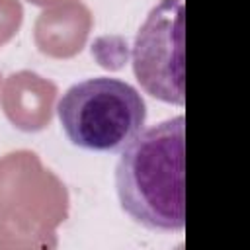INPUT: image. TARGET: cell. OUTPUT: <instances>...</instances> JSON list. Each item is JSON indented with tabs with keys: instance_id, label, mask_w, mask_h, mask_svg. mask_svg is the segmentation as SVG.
I'll return each instance as SVG.
<instances>
[{
	"instance_id": "9",
	"label": "cell",
	"mask_w": 250,
	"mask_h": 250,
	"mask_svg": "<svg viewBox=\"0 0 250 250\" xmlns=\"http://www.w3.org/2000/svg\"><path fill=\"white\" fill-rule=\"evenodd\" d=\"M0 84H2V76H0Z\"/></svg>"
},
{
	"instance_id": "7",
	"label": "cell",
	"mask_w": 250,
	"mask_h": 250,
	"mask_svg": "<svg viewBox=\"0 0 250 250\" xmlns=\"http://www.w3.org/2000/svg\"><path fill=\"white\" fill-rule=\"evenodd\" d=\"M23 21V6L20 0H0V47L6 45Z\"/></svg>"
},
{
	"instance_id": "3",
	"label": "cell",
	"mask_w": 250,
	"mask_h": 250,
	"mask_svg": "<svg viewBox=\"0 0 250 250\" xmlns=\"http://www.w3.org/2000/svg\"><path fill=\"white\" fill-rule=\"evenodd\" d=\"M57 111L70 143L88 150L123 148L146 119V104L137 88L109 76L72 84Z\"/></svg>"
},
{
	"instance_id": "8",
	"label": "cell",
	"mask_w": 250,
	"mask_h": 250,
	"mask_svg": "<svg viewBox=\"0 0 250 250\" xmlns=\"http://www.w3.org/2000/svg\"><path fill=\"white\" fill-rule=\"evenodd\" d=\"M27 2H31V4H35V6H43V8H47V6L62 4V2H68V0H27Z\"/></svg>"
},
{
	"instance_id": "5",
	"label": "cell",
	"mask_w": 250,
	"mask_h": 250,
	"mask_svg": "<svg viewBox=\"0 0 250 250\" xmlns=\"http://www.w3.org/2000/svg\"><path fill=\"white\" fill-rule=\"evenodd\" d=\"M59 88L53 80L33 72H12L2 86V109L8 121L27 133L45 129L53 119Z\"/></svg>"
},
{
	"instance_id": "4",
	"label": "cell",
	"mask_w": 250,
	"mask_h": 250,
	"mask_svg": "<svg viewBox=\"0 0 250 250\" xmlns=\"http://www.w3.org/2000/svg\"><path fill=\"white\" fill-rule=\"evenodd\" d=\"M133 70L150 96L184 105V0H160L148 12L135 37Z\"/></svg>"
},
{
	"instance_id": "6",
	"label": "cell",
	"mask_w": 250,
	"mask_h": 250,
	"mask_svg": "<svg viewBox=\"0 0 250 250\" xmlns=\"http://www.w3.org/2000/svg\"><path fill=\"white\" fill-rule=\"evenodd\" d=\"M94 16L80 0L47 6L35 20L37 49L51 59H70L82 51L92 31Z\"/></svg>"
},
{
	"instance_id": "1",
	"label": "cell",
	"mask_w": 250,
	"mask_h": 250,
	"mask_svg": "<svg viewBox=\"0 0 250 250\" xmlns=\"http://www.w3.org/2000/svg\"><path fill=\"white\" fill-rule=\"evenodd\" d=\"M184 115L139 131L115 166L121 209L148 230L180 232L186 225Z\"/></svg>"
},
{
	"instance_id": "2",
	"label": "cell",
	"mask_w": 250,
	"mask_h": 250,
	"mask_svg": "<svg viewBox=\"0 0 250 250\" xmlns=\"http://www.w3.org/2000/svg\"><path fill=\"white\" fill-rule=\"evenodd\" d=\"M68 209L66 186L33 150L0 156V250L57 248Z\"/></svg>"
}]
</instances>
